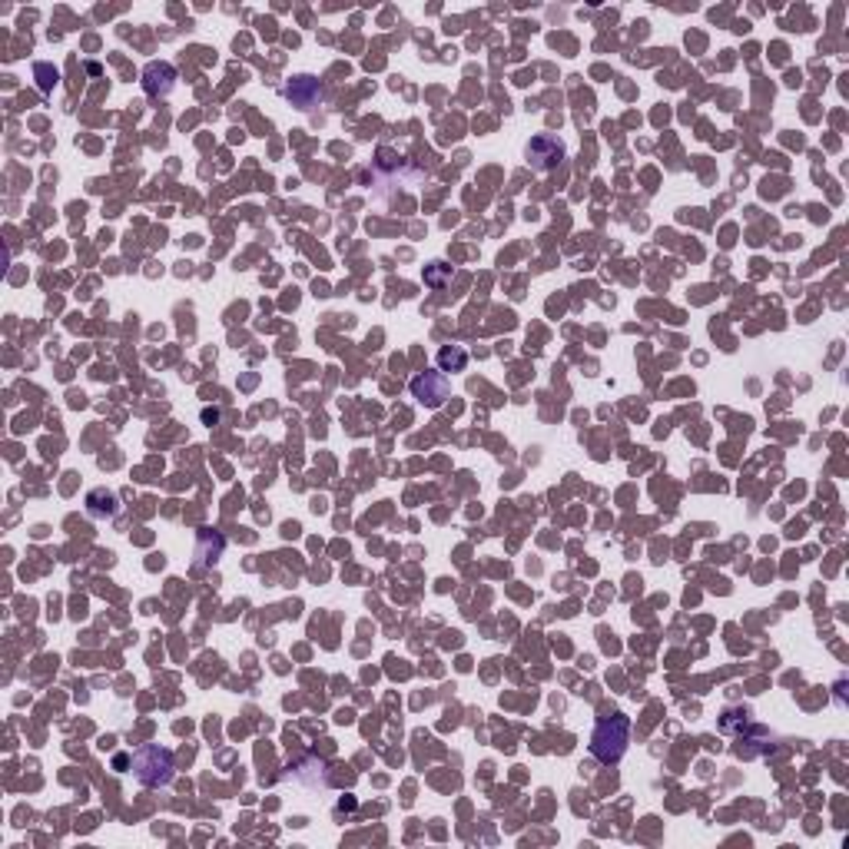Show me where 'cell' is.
Here are the masks:
<instances>
[{
	"mask_svg": "<svg viewBox=\"0 0 849 849\" xmlns=\"http://www.w3.org/2000/svg\"><path fill=\"white\" fill-rule=\"evenodd\" d=\"M438 362H442V368H465V362H468V355H465V349H442V355H438Z\"/></svg>",
	"mask_w": 849,
	"mask_h": 849,
	"instance_id": "obj_7",
	"label": "cell"
},
{
	"mask_svg": "<svg viewBox=\"0 0 849 849\" xmlns=\"http://www.w3.org/2000/svg\"><path fill=\"white\" fill-rule=\"evenodd\" d=\"M561 156H564V146H561V140H554V137H534L531 143H528V163L534 166V169H554V166L561 163Z\"/></svg>",
	"mask_w": 849,
	"mask_h": 849,
	"instance_id": "obj_3",
	"label": "cell"
},
{
	"mask_svg": "<svg viewBox=\"0 0 849 849\" xmlns=\"http://www.w3.org/2000/svg\"><path fill=\"white\" fill-rule=\"evenodd\" d=\"M133 774L143 786H166L173 780V753L160 747H143L133 760Z\"/></svg>",
	"mask_w": 849,
	"mask_h": 849,
	"instance_id": "obj_2",
	"label": "cell"
},
{
	"mask_svg": "<svg viewBox=\"0 0 849 849\" xmlns=\"http://www.w3.org/2000/svg\"><path fill=\"white\" fill-rule=\"evenodd\" d=\"M627 730H631L627 717L601 720L594 736H591V753H594L601 763H617L624 757V750H627Z\"/></svg>",
	"mask_w": 849,
	"mask_h": 849,
	"instance_id": "obj_1",
	"label": "cell"
},
{
	"mask_svg": "<svg viewBox=\"0 0 849 849\" xmlns=\"http://www.w3.org/2000/svg\"><path fill=\"white\" fill-rule=\"evenodd\" d=\"M412 392L428 408H438L444 398H448V379L438 375V372H425V375H419V379L412 381Z\"/></svg>",
	"mask_w": 849,
	"mask_h": 849,
	"instance_id": "obj_4",
	"label": "cell"
},
{
	"mask_svg": "<svg viewBox=\"0 0 849 849\" xmlns=\"http://www.w3.org/2000/svg\"><path fill=\"white\" fill-rule=\"evenodd\" d=\"M286 97H289L292 103H299L303 110H312L318 103V97H322V90H318V83L312 76H295L289 87H286Z\"/></svg>",
	"mask_w": 849,
	"mask_h": 849,
	"instance_id": "obj_5",
	"label": "cell"
},
{
	"mask_svg": "<svg viewBox=\"0 0 849 849\" xmlns=\"http://www.w3.org/2000/svg\"><path fill=\"white\" fill-rule=\"evenodd\" d=\"M173 67L169 64H150L146 67V93L150 97H166L173 90Z\"/></svg>",
	"mask_w": 849,
	"mask_h": 849,
	"instance_id": "obj_6",
	"label": "cell"
}]
</instances>
